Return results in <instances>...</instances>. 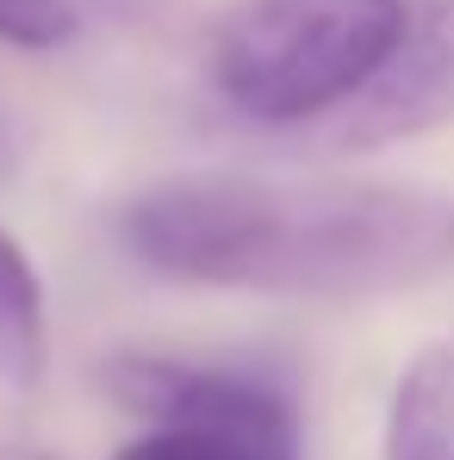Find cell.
<instances>
[{
  "label": "cell",
  "instance_id": "obj_7",
  "mask_svg": "<svg viewBox=\"0 0 454 460\" xmlns=\"http://www.w3.org/2000/svg\"><path fill=\"white\" fill-rule=\"evenodd\" d=\"M76 25V0H0V44L13 50H63Z\"/></svg>",
  "mask_w": 454,
  "mask_h": 460
},
{
  "label": "cell",
  "instance_id": "obj_6",
  "mask_svg": "<svg viewBox=\"0 0 454 460\" xmlns=\"http://www.w3.org/2000/svg\"><path fill=\"white\" fill-rule=\"evenodd\" d=\"M50 361V305L44 280L25 255V243L0 225V380L6 385H38Z\"/></svg>",
  "mask_w": 454,
  "mask_h": 460
},
{
  "label": "cell",
  "instance_id": "obj_4",
  "mask_svg": "<svg viewBox=\"0 0 454 460\" xmlns=\"http://www.w3.org/2000/svg\"><path fill=\"white\" fill-rule=\"evenodd\" d=\"M449 119H454V0H423L405 13L379 69L311 131L324 137V150L368 155L430 137Z\"/></svg>",
  "mask_w": 454,
  "mask_h": 460
},
{
  "label": "cell",
  "instance_id": "obj_1",
  "mask_svg": "<svg viewBox=\"0 0 454 460\" xmlns=\"http://www.w3.org/2000/svg\"><path fill=\"white\" fill-rule=\"evenodd\" d=\"M138 268L181 287L361 305L454 274V193L423 181L162 174L119 206Z\"/></svg>",
  "mask_w": 454,
  "mask_h": 460
},
{
  "label": "cell",
  "instance_id": "obj_2",
  "mask_svg": "<svg viewBox=\"0 0 454 460\" xmlns=\"http://www.w3.org/2000/svg\"><path fill=\"white\" fill-rule=\"evenodd\" d=\"M411 0H236L212 38V87L268 131L324 125L379 69Z\"/></svg>",
  "mask_w": 454,
  "mask_h": 460
},
{
  "label": "cell",
  "instance_id": "obj_8",
  "mask_svg": "<svg viewBox=\"0 0 454 460\" xmlns=\"http://www.w3.org/2000/svg\"><path fill=\"white\" fill-rule=\"evenodd\" d=\"M0 460H57V455H38V448H0Z\"/></svg>",
  "mask_w": 454,
  "mask_h": 460
},
{
  "label": "cell",
  "instance_id": "obj_3",
  "mask_svg": "<svg viewBox=\"0 0 454 460\" xmlns=\"http://www.w3.org/2000/svg\"><path fill=\"white\" fill-rule=\"evenodd\" d=\"M100 385L144 417L112 460H299V404L268 367L125 349L100 361Z\"/></svg>",
  "mask_w": 454,
  "mask_h": 460
},
{
  "label": "cell",
  "instance_id": "obj_5",
  "mask_svg": "<svg viewBox=\"0 0 454 460\" xmlns=\"http://www.w3.org/2000/svg\"><path fill=\"white\" fill-rule=\"evenodd\" d=\"M379 460H454V336L430 342L386 398Z\"/></svg>",
  "mask_w": 454,
  "mask_h": 460
}]
</instances>
